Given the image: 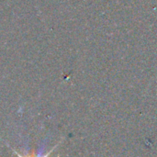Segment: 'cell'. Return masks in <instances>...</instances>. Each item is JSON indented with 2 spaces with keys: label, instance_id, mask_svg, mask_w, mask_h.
Segmentation results:
<instances>
[{
  "label": "cell",
  "instance_id": "cell-1",
  "mask_svg": "<svg viewBox=\"0 0 157 157\" xmlns=\"http://www.w3.org/2000/svg\"><path fill=\"white\" fill-rule=\"evenodd\" d=\"M61 143H62V141H60V142H59L58 144H55V145H54V146H53V147L52 148V150H51V151H49V152H48L47 154H44V155H41V154H40V155H37L34 149H33V150H32V151L30 152V154H28V155H21V154L17 153V151H16L15 149L11 148V147H10L9 145H8V146H9V147L11 148V150L13 151V153H14L15 155H17V157H50V156H51V155H52V153L54 152V150H55V149H56V148H57V147H58L59 145H60V144H61Z\"/></svg>",
  "mask_w": 157,
  "mask_h": 157
}]
</instances>
